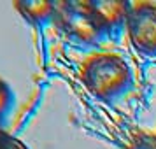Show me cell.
Instances as JSON below:
<instances>
[{
  "mask_svg": "<svg viewBox=\"0 0 156 149\" xmlns=\"http://www.w3.org/2000/svg\"><path fill=\"white\" fill-rule=\"evenodd\" d=\"M12 105H14V93L4 79H0V121L7 118Z\"/></svg>",
  "mask_w": 156,
  "mask_h": 149,
  "instance_id": "8992f818",
  "label": "cell"
},
{
  "mask_svg": "<svg viewBox=\"0 0 156 149\" xmlns=\"http://www.w3.org/2000/svg\"><path fill=\"white\" fill-rule=\"evenodd\" d=\"M125 32L139 53L156 56V4L130 2Z\"/></svg>",
  "mask_w": 156,
  "mask_h": 149,
  "instance_id": "3957f363",
  "label": "cell"
},
{
  "mask_svg": "<svg viewBox=\"0 0 156 149\" xmlns=\"http://www.w3.org/2000/svg\"><path fill=\"white\" fill-rule=\"evenodd\" d=\"M90 14L105 39H118L126 30L130 2L121 0H91L86 2Z\"/></svg>",
  "mask_w": 156,
  "mask_h": 149,
  "instance_id": "277c9868",
  "label": "cell"
},
{
  "mask_svg": "<svg viewBox=\"0 0 156 149\" xmlns=\"http://www.w3.org/2000/svg\"><path fill=\"white\" fill-rule=\"evenodd\" d=\"M81 77L86 90L104 102L121 98L133 84V72L125 56L118 53H95L84 60Z\"/></svg>",
  "mask_w": 156,
  "mask_h": 149,
  "instance_id": "6da1fadb",
  "label": "cell"
},
{
  "mask_svg": "<svg viewBox=\"0 0 156 149\" xmlns=\"http://www.w3.org/2000/svg\"><path fill=\"white\" fill-rule=\"evenodd\" d=\"M4 132H5V130H4V128H0V135L4 133Z\"/></svg>",
  "mask_w": 156,
  "mask_h": 149,
  "instance_id": "9c48e42d",
  "label": "cell"
},
{
  "mask_svg": "<svg viewBox=\"0 0 156 149\" xmlns=\"http://www.w3.org/2000/svg\"><path fill=\"white\" fill-rule=\"evenodd\" d=\"M14 9L34 25H46L56 18L58 4L49 0H20L14 2Z\"/></svg>",
  "mask_w": 156,
  "mask_h": 149,
  "instance_id": "5b68a950",
  "label": "cell"
},
{
  "mask_svg": "<svg viewBox=\"0 0 156 149\" xmlns=\"http://www.w3.org/2000/svg\"><path fill=\"white\" fill-rule=\"evenodd\" d=\"M125 149H156V133L139 132Z\"/></svg>",
  "mask_w": 156,
  "mask_h": 149,
  "instance_id": "52a82bcc",
  "label": "cell"
},
{
  "mask_svg": "<svg viewBox=\"0 0 156 149\" xmlns=\"http://www.w3.org/2000/svg\"><path fill=\"white\" fill-rule=\"evenodd\" d=\"M55 20L69 41L77 46L90 48L105 39L90 14L86 2H60Z\"/></svg>",
  "mask_w": 156,
  "mask_h": 149,
  "instance_id": "7a4b0ae2",
  "label": "cell"
},
{
  "mask_svg": "<svg viewBox=\"0 0 156 149\" xmlns=\"http://www.w3.org/2000/svg\"><path fill=\"white\" fill-rule=\"evenodd\" d=\"M0 149H30V147L21 139H18L14 135L4 132V133L0 135Z\"/></svg>",
  "mask_w": 156,
  "mask_h": 149,
  "instance_id": "ba28073f",
  "label": "cell"
}]
</instances>
